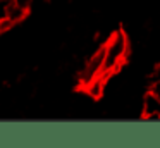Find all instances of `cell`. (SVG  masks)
I'll use <instances>...</instances> for the list:
<instances>
[{
	"instance_id": "cell-3",
	"label": "cell",
	"mask_w": 160,
	"mask_h": 148,
	"mask_svg": "<svg viewBox=\"0 0 160 148\" xmlns=\"http://www.w3.org/2000/svg\"><path fill=\"white\" fill-rule=\"evenodd\" d=\"M141 115L148 120H160V96L152 89L145 95Z\"/></svg>"
},
{
	"instance_id": "cell-2",
	"label": "cell",
	"mask_w": 160,
	"mask_h": 148,
	"mask_svg": "<svg viewBox=\"0 0 160 148\" xmlns=\"http://www.w3.org/2000/svg\"><path fill=\"white\" fill-rule=\"evenodd\" d=\"M103 45L98 47L93 54L88 57V60L84 62L83 69H81V74H79V81L81 84H86L90 79H93L95 76L102 74L103 72Z\"/></svg>"
},
{
	"instance_id": "cell-5",
	"label": "cell",
	"mask_w": 160,
	"mask_h": 148,
	"mask_svg": "<svg viewBox=\"0 0 160 148\" xmlns=\"http://www.w3.org/2000/svg\"><path fill=\"white\" fill-rule=\"evenodd\" d=\"M28 16V9H24V7L18 5V3H12L9 2V9H7V19L11 21L12 24H19L24 21V17Z\"/></svg>"
},
{
	"instance_id": "cell-7",
	"label": "cell",
	"mask_w": 160,
	"mask_h": 148,
	"mask_svg": "<svg viewBox=\"0 0 160 148\" xmlns=\"http://www.w3.org/2000/svg\"><path fill=\"white\" fill-rule=\"evenodd\" d=\"M7 9H9V0H0V23L7 19Z\"/></svg>"
},
{
	"instance_id": "cell-6",
	"label": "cell",
	"mask_w": 160,
	"mask_h": 148,
	"mask_svg": "<svg viewBox=\"0 0 160 148\" xmlns=\"http://www.w3.org/2000/svg\"><path fill=\"white\" fill-rule=\"evenodd\" d=\"M148 83H150V86H157V84H160V65H155L153 67V71L150 72V76H148Z\"/></svg>"
},
{
	"instance_id": "cell-1",
	"label": "cell",
	"mask_w": 160,
	"mask_h": 148,
	"mask_svg": "<svg viewBox=\"0 0 160 148\" xmlns=\"http://www.w3.org/2000/svg\"><path fill=\"white\" fill-rule=\"evenodd\" d=\"M103 74L112 76L124 65L129 55V38L122 29L114 31L103 43Z\"/></svg>"
},
{
	"instance_id": "cell-4",
	"label": "cell",
	"mask_w": 160,
	"mask_h": 148,
	"mask_svg": "<svg viewBox=\"0 0 160 148\" xmlns=\"http://www.w3.org/2000/svg\"><path fill=\"white\" fill-rule=\"evenodd\" d=\"M107 78H108V76L103 74V72H102V74H98V76H95V78L90 79L86 84H83L84 91H86L91 98H100V96L103 95V91H105Z\"/></svg>"
},
{
	"instance_id": "cell-8",
	"label": "cell",
	"mask_w": 160,
	"mask_h": 148,
	"mask_svg": "<svg viewBox=\"0 0 160 148\" xmlns=\"http://www.w3.org/2000/svg\"><path fill=\"white\" fill-rule=\"evenodd\" d=\"M9 2H12V3H18V5H21V7H24V9H31L33 7V3H35V0H9Z\"/></svg>"
}]
</instances>
